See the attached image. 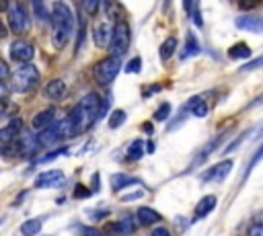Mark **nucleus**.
<instances>
[{
    "instance_id": "cd10ccee",
    "label": "nucleus",
    "mask_w": 263,
    "mask_h": 236,
    "mask_svg": "<svg viewBox=\"0 0 263 236\" xmlns=\"http://www.w3.org/2000/svg\"><path fill=\"white\" fill-rule=\"evenodd\" d=\"M33 13H35V17H37L39 21H48V19H52V13L48 11V7H46L43 3H33Z\"/></svg>"
},
{
    "instance_id": "473e14b6",
    "label": "nucleus",
    "mask_w": 263,
    "mask_h": 236,
    "mask_svg": "<svg viewBox=\"0 0 263 236\" xmlns=\"http://www.w3.org/2000/svg\"><path fill=\"white\" fill-rule=\"evenodd\" d=\"M101 7H103V5H101V3H97V0H95V3H82V11H86V13H91V15H93V13H97Z\"/></svg>"
},
{
    "instance_id": "9b49d317",
    "label": "nucleus",
    "mask_w": 263,
    "mask_h": 236,
    "mask_svg": "<svg viewBox=\"0 0 263 236\" xmlns=\"http://www.w3.org/2000/svg\"><path fill=\"white\" fill-rule=\"evenodd\" d=\"M56 109L54 107H50V109H43L41 113H37L35 117H33V120H31V128L35 130V132H46L48 128H52L56 122Z\"/></svg>"
},
{
    "instance_id": "1a4fd4ad",
    "label": "nucleus",
    "mask_w": 263,
    "mask_h": 236,
    "mask_svg": "<svg viewBox=\"0 0 263 236\" xmlns=\"http://www.w3.org/2000/svg\"><path fill=\"white\" fill-rule=\"evenodd\" d=\"M232 164H234L232 160H222L218 164H212L208 171L202 173V181L204 183H220V181H224L230 175Z\"/></svg>"
},
{
    "instance_id": "9d476101",
    "label": "nucleus",
    "mask_w": 263,
    "mask_h": 236,
    "mask_svg": "<svg viewBox=\"0 0 263 236\" xmlns=\"http://www.w3.org/2000/svg\"><path fill=\"white\" fill-rule=\"evenodd\" d=\"M21 134H23V120L21 117H13V120L0 130V140H3L5 146H11L19 140Z\"/></svg>"
},
{
    "instance_id": "e433bc0d",
    "label": "nucleus",
    "mask_w": 263,
    "mask_h": 236,
    "mask_svg": "<svg viewBox=\"0 0 263 236\" xmlns=\"http://www.w3.org/2000/svg\"><path fill=\"white\" fill-rule=\"evenodd\" d=\"M80 236H107V234L101 232V230H95V228H82V234Z\"/></svg>"
},
{
    "instance_id": "a19ab883",
    "label": "nucleus",
    "mask_w": 263,
    "mask_h": 236,
    "mask_svg": "<svg viewBox=\"0 0 263 236\" xmlns=\"http://www.w3.org/2000/svg\"><path fill=\"white\" fill-rule=\"evenodd\" d=\"M261 132H263V128H261Z\"/></svg>"
},
{
    "instance_id": "f03ea898",
    "label": "nucleus",
    "mask_w": 263,
    "mask_h": 236,
    "mask_svg": "<svg viewBox=\"0 0 263 236\" xmlns=\"http://www.w3.org/2000/svg\"><path fill=\"white\" fill-rule=\"evenodd\" d=\"M52 43L56 50H62L74 33V13L66 3L52 5Z\"/></svg>"
},
{
    "instance_id": "ea45409f",
    "label": "nucleus",
    "mask_w": 263,
    "mask_h": 236,
    "mask_svg": "<svg viewBox=\"0 0 263 236\" xmlns=\"http://www.w3.org/2000/svg\"><path fill=\"white\" fill-rule=\"evenodd\" d=\"M144 130H146L148 134H152V126H150V124H144Z\"/></svg>"
},
{
    "instance_id": "5701e85b",
    "label": "nucleus",
    "mask_w": 263,
    "mask_h": 236,
    "mask_svg": "<svg viewBox=\"0 0 263 236\" xmlns=\"http://www.w3.org/2000/svg\"><path fill=\"white\" fill-rule=\"evenodd\" d=\"M251 56V48L247 43H236L228 50V58L230 60H247Z\"/></svg>"
},
{
    "instance_id": "6ab92c4d",
    "label": "nucleus",
    "mask_w": 263,
    "mask_h": 236,
    "mask_svg": "<svg viewBox=\"0 0 263 236\" xmlns=\"http://www.w3.org/2000/svg\"><path fill=\"white\" fill-rule=\"evenodd\" d=\"M202 52V45H200V41H198V37L189 31L187 35H185V45H183V52H181V58L185 60V58H191V56H198Z\"/></svg>"
},
{
    "instance_id": "a211bd4d",
    "label": "nucleus",
    "mask_w": 263,
    "mask_h": 236,
    "mask_svg": "<svg viewBox=\"0 0 263 236\" xmlns=\"http://www.w3.org/2000/svg\"><path fill=\"white\" fill-rule=\"evenodd\" d=\"M64 92H66V84H64V80H60V78L48 82L46 88H43V95H46L48 99H52V101H60V99L64 97Z\"/></svg>"
},
{
    "instance_id": "c85d7f7f",
    "label": "nucleus",
    "mask_w": 263,
    "mask_h": 236,
    "mask_svg": "<svg viewBox=\"0 0 263 236\" xmlns=\"http://www.w3.org/2000/svg\"><path fill=\"white\" fill-rule=\"evenodd\" d=\"M247 236H263V222L257 218L251 226H249V230H247Z\"/></svg>"
},
{
    "instance_id": "7c9ffc66",
    "label": "nucleus",
    "mask_w": 263,
    "mask_h": 236,
    "mask_svg": "<svg viewBox=\"0 0 263 236\" xmlns=\"http://www.w3.org/2000/svg\"><path fill=\"white\" fill-rule=\"evenodd\" d=\"M140 66H142V60H140V58H134V60H132V62L125 66V72H134V74H138V72L142 70Z\"/></svg>"
},
{
    "instance_id": "c756f323",
    "label": "nucleus",
    "mask_w": 263,
    "mask_h": 236,
    "mask_svg": "<svg viewBox=\"0 0 263 236\" xmlns=\"http://www.w3.org/2000/svg\"><path fill=\"white\" fill-rule=\"evenodd\" d=\"M169 113H171V105H169V103H163V105L157 109V113H155V120H157V122H163V120H167V117H169Z\"/></svg>"
},
{
    "instance_id": "0eeeda50",
    "label": "nucleus",
    "mask_w": 263,
    "mask_h": 236,
    "mask_svg": "<svg viewBox=\"0 0 263 236\" xmlns=\"http://www.w3.org/2000/svg\"><path fill=\"white\" fill-rule=\"evenodd\" d=\"M136 226H138V220H134L132 214H125L121 216L117 222H111L105 226V230L111 234V236H127L132 232H136Z\"/></svg>"
},
{
    "instance_id": "b1692460",
    "label": "nucleus",
    "mask_w": 263,
    "mask_h": 236,
    "mask_svg": "<svg viewBox=\"0 0 263 236\" xmlns=\"http://www.w3.org/2000/svg\"><path fill=\"white\" fill-rule=\"evenodd\" d=\"M177 50V37H167L165 43L161 45V60H169Z\"/></svg>"
},
{
    "instance_id": "393cba45",
    "label": "nucleus",
    "mask_w": 263,
    "mask_h": 236,
    "mask_svg": "<svg viewBox=\"0 0 263 236\" xmlns=\"http://www.w3.org/2000/svg\"><path fill=\"white\" fill-rule=\"evenodd\" d=\"M224 136H226V134L222 132V134H218V136H216V138H214V140H212L210 144H206V146H204V150L200 152V156H198V160H204V158H206L208 154H212V152L216 150V146H218V144H220V142L224 140Z\"/></svg>"
},
{
    "instance_id": "2f4dec72",
    "label": "nucleus",
    "mask_w": 263,
    "mask_h": 236,
    "mask_svg": "<svg viewBox=\"0 0 263 236\" xmlns=\"http://www.w3.org/2000/svg\"><path fill=\"white\" fill-rule=\"evenodd\" d=\"M89 195H91V189H86L82 185H76V189H74V197L76 199H86Z\"/></svg>"
},
{
    "instance_id": "f257e3e1",
    "label": "nucleus",
    "mask_w": 263,
    "mask_h": 236,
    "mask_svg": "<svg viewBox=\"0 0 263 236\" xmlns=\"http://www.w3.org/2000/svg\"><path fill=\"white\" fill-rule=\"evenodd\" d=\"M105 107H107V103L97 92H89L86 97H82L70 109V113L64 117V120L58 122L62 138L64 140L66 138H74V136H80L82 132H86L89 128H93V124L103 117Z\"/></svg>"
},
{
    "instance_id": "bb28decb",
    "label": "nucleus",
    "mask_w": 263,
    "mask_h": 236,
    "mask_svg": "<svg viewBox=\"0 0 263 236\" xmlns=\"http://www.w3.org/2000/svg\"><path fill=\"white\" fill-rule=\"evenodd\" d=\"M144 144L140 142V140H136L134 144H132L129 148H127V158H132V160H138V158H142V154H144V148H142Z\"/></svg>"
},
{
    "instance_id": "412c9836",
    "label": "nucleus",
    "mask_w": 263,
    "mask_h": 236,
    "mask_svg": "<svg viewBox=\"0 0 263 236\" xmlns=\"http://www.w3.org/2000/svg\"><path fill=\"white\" fill-rule=\"evenodd\" d=\"M136 183H138V179L129 177V175H123V173H117V175L111 177V187H113V191H121L123 187L136 185Z\"/></svg>"
},
{
    "instance_id": "a878e982",
    "label": "nucleus",
    "mask_w": 263,
    "mask_h": 236,
    "mask_svg": "<svg viewBox=\"0 0 263 236\" xmlns=\"http://www.w3.org/2000/svg\"><path fill=\"white\" fill-rule=\"evenodd\" d=\"M123 122H125V111L115 109V111L111 113V117H109V128H111V130H115V128L123 126Z\"/></svg>"
},
{
    "instance_id": "4468645a",
    "label": "nucleus",
    "mask_w": 263,
    "mask_h": 236,
    "mask_svg": "<svg viewBox=\"0 0 263 236\" xmlns=\"http://www.w3.org/2000/svg\"><path fill=\"white\" fill-rule=\"evenodd\" d=\"M113 27L109 21H101L95 25V45L97 48H109L111 35H113Z\"/></svg>"
},
{
    "instance_id": "2eb2a0df",
    "label": "nucleus",
    "mask_w": 263,
    "mask_h": 236,
    "mask_svg": "<svg viewBox=\"0 0 263 236\" xmlns=\"http://www.w3.org/2000/svg\"><path fill=\"white\" fill-rule=\"evenodd\" d=\"M216 205H218V197H216V195H204V197L198 201V205H195L193 220L198 222V220L206 218L210 211H214V207H216Z\"/></svg>"
},
{
    "instance_id": "aec40b11",
    "label": "nucleus",
    "mask_w": 263,
    "mask_h": 236,
    "mask_svg": "<svg viewBox=\"0 0 263 236\" xmlns=\"http://www.w3.org/2000/svg\"><path fill=\"white\" fill-rule=\"evenodd\" d=\"M185 109H187L191 115H195V117H206V115H208V105H206V101H204L202 97H191V99L187 101Z\"/></svg>"
},
{
    "instance_id": "7ed1b4c3",
    "label": "nucleus",
    "mask_w": 263,
    "mask_h": 236,
    "mask_svg": "<svg viewBox=\"0 0 263 236\" xmlns=\"http://www.w3.org/2000/svg\"><path fill=\"white\" fill-rule=\"evenodd\" d=\"M37 82H39V70L31 64L17 68L9 80V84L15 92H29Z\"/></svg>"
},
{
    "instance_id": "4be33fe9",
    "label": "nucleus",
    "mask_w": 263,
    "mask_h": 236,
    "mask_svg": "<svg viewBox=\"0 0 263 236\" xmlns=\"http://www.w3.org/2000/svg\"><path fill=\"white\" fill-rule=\"evenodd\" d=\"M41 224H43V220H41V218L27 220V222H23V224H21V234H23V236H37V234H39V230H41Z\"/></svg>"
},
{
    "instance_id": "4c0bfd02",
    "label": "nucleus",
    "mask_w": 263,
    "mask_h": 236,
    "mask_svg": "<svg viewBox=\"0 0 263 236\" xmlns=\"http://www.w3.org/2000/svg\"><path fill=\"white\" fill-rule=\"evenodd\" d=\"M150 236H171V232H169L165 226H161V228H155Z\"/></svg>"
},
{
    "instance_id": "f8f14e48",
    "label": "nucleus",
    "mask_w": 263,
    "mask_h": 236,
    "mask_svg": "<svg viewBox=\"0 0 263 236\" xmlns=\"http://www.w3.org/2000/svg\"><path fill=\"white\" fill-rule=\"evenodd\" d=\"M64 173L62 171H58V169H54V171H46V173H41L37 179H35V187H39V189H48V187H60L62 183H64Z\"/></svg>"
},
{
    "instance_id": "f3484780",
    "label": "nucleus",
    "mask_w": 263,
    "mask_h": 236,
    "mask_svg": "<svg viewBox=\"0 0 263 236\" xmlns=\"http://www.w3.org/2000/svg\"><path fill=\"white\" fill-rule=\"evenodd\" d=\"M64 138H62V132H60V126L58 124H54L52 128H48L46 132H41L39 134V144L41 146H54V144H58V142H62Z\"/></svg>"
},
{
    "instance_id": "423d86ee",
    "label": "nucleus",
    "mask_w": 263,
    "mask_h": 236,
    "mask_svg": "<svg viewBox=\"0 0 263 236\" xmlns=\"http://www.w3.org/2000/svg\"><path fill=\"white\" fill-rule=\"evenodd\" d=\"M7 19H9V25H11L13 33H25L29 29V13H27L25 5H21V3L9 5Z\"/></svg>"
},
{
    "instance_id": "58836bf2",
    "label": "nucleus",
    "mask_w": 263,
    "mask_h": 236,
    "mask_svg": "<svg viewBox=\"0 0 263 236\" xmlns=\"http://www.w3.org/2000/svg\"><path fill=\"white\" fill-rule=\"evenodd\" d=\"M261 103H263V92H261V95H259V97H257V99L251 103V107H255V105H261Z\"/></svg>"
},
{
    "instance_id": "ddd939ff",
    "label": "nucleus",
    "mask_w": 263,
    "mask_h": 236,
    "mask_svg": "<svg viewBox=\"0 0 263 236\" xmlns=\"http://www.w3.org/2000/svg\"><path fill=\"white\" fill-rule=\"evenodd\" d=\"M236 27L249 33H259L263 31V17L261 15H240L236 17Z\"/></svg>"
},
{
    "instance_id": "6e6552de",
    "label": "nucleus",
    "mask_w": 263,
    "mask_h": 236,
    "mask_svg": "<svg viewBox=\"0 0 263 236\" xmlns=\"http://www.w3.org/2000/svg\"><path fill=\"white\" fill-rule=\"evenodd\" d=\"M9 54H11V58H13L15 62H21V64L27 66V64L33 60V56H35V48H33V43H29V41H25V39H15V41L11 43Z\"/></svg>"
},
{
    "instance_id": "20e7f679",
    "label": "nucleus",
    "mask_w": 263,
    "mask_h": 236,
    "mask_svg": "<svg viewBox=\"0 0 263 236\" xmlns=\"http://www.w3.org/2000/svg\"><path fill=\"white\" fill-rule=\"evenodd\" d=\"M129 39H132V33H129L127 21H117L115 27H113V35H111V41H109L107 50L111 52V56L121 58L129 50Z\"/></svg>"
},
{
    "instance_id": "dca6fc26",
    "label": "nucleus",
    "mask_w": 263,
    "mask_h": 236,
    "mask_svg": "<svg viewBox=\"0 0 263 236\" xmlns=\"http://www.w3.org/2000/svg\"><path fill=\"white\" fill-rule=\"evenodd\" d=\"M136 220L140 226H152V224H159L163 220V216L152 207H140L136 211Z\"/></svg>"
},
{
    "instance_id": "39448f33",
    "label": "nucleus",
    "mask_w": 263,
    "mask_h": 236,
    "mask_svg": "<svg viewBox=\"0 0 263 236\" xmlns=\"http://www.w3.org/2000/svg\"><path fill=\"white\" fill-rule=\"evenodd\" d=\"M119 70H121L119 58L107 56V58H103L101 62L95 64V80H97L101 86H107V84H111V82L115 80V76L119 74Z\"/></svg>"
},
{
    "instance_id": "f704fd0d",
    "label": "nucleus",
    "mask_w": 263,
    "mask_h": 236,
    "mask_svg": "<svg viewBox=\"0 0 263 236\" xmlns=\"http://www.w3.org/2000/svg\"><path fill=\"white\" fill-rule=\"evenodd\" d=\"M261 158H263V146H261V148H259V150L255 152V156L251 158V164H249V169H247V173H245V177H247V175L251 173V169H253V167H255V164H257V162H259Z\"/></svg>"
},
{
    "instance_id": "c9c22d12",
    "label": "nucleus",
    "mask_w": 263,
    "mask_h": 236,
    "mask_svg": "<svg viewBox=\"0 0 263 236\" xmlns=\"http://www.w3.org/2000/svg\"><path fill=\"white\" fill-rule=\"evenodd\" d=\"M259 66H263V56L261 58H257V60H253V62H249L247 66H243L240 70H255V68H259Z\"/></svg>"
},
{
    "instance_id": "72a5a7b5",
    "label": "nucleus",
    "mask_w": 263,
    "mask_h": 236,
    "mask_svg": "<svg viewBox=\"0 0 263 236\" xmlns=\"http://www.w3.org/2000/svg\"><path fill=\"white\" fill-rule=\"evenodd\" d=\"M191 21L198 25V27H202L204 25V21H202V13H200V5H193V13H191Z\"/></svg>"
}]
</instances>
